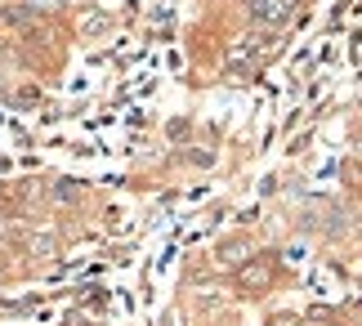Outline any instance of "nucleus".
<instances>
[{
  "instance_id": "f257e3e1",
  "label": "nucleus",
  "mask_w": 362,
  "mask_h": 326,
  "mask_svg": "<svg viewBox=\"0 0 362 326\" xmlns=\"http://www.w3.org/2000/svg\"><path fill=\"white\" fill-rule=\"evenodd\" d=\"M291 13H296V0H250V18H255V23L282 27Z\"/></svg>"
},
{
  "instance_id": "20e7f679",
  "label": "nucleus",
  "mask_w": 362,
  "mask_h": 326,
  "mask_svg": "<svg viewBox=\"0 0 362 326\" xmlns=\"http://www.w3.org/2000/svg\"><path fill=\"white\" fill-rule=\"evenodd\" d=\"M273 326H300V322H296V318H277Z\"/></svg>"
},
{
  "instance_id": "7ed1b4c3",
  "label": "nucleus",
  "mask_w": 362,
  "mask_h": 326,
  "mask_svg": "<svg viewBox=\"0 0 362 326\" xmlns=\"http://www.w3.org/2000/svg\"><path fill=\"white\" fill-rule=\"evenodd\" d=\"M27 18H32L27 9H5V23H27Z\"/></svg>"
},
{
  "instance_id": "f03ea898",
  "label": "nucleus",
  "mask_w": 362,
  "mask_h": 326,
  "mask_svg": "<svg viewBox=\"0 0 362 326\" xmlns=\"http://www.w3.org/2000/svg\"><path fill=\"white\" fill-rule=\"evenodd\" d=\"M269 277H273L269 264H246V268H242V286H246V291H264V286H269Z\"/></svg>"
}]
</instances>
